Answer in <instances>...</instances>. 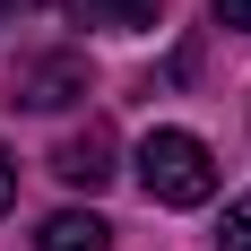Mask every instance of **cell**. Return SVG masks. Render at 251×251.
Returning a JSON list of instances; mask_svg holds the SVG:
<instances>
[{
	"mask_svg": "<svg viewBox=\"0 0 251 251\" xmlns=\"http://www.w3.org/2000/svg\"><path fill=\"white\" fill-rule=\"evenodd\" d=\"M0 9H9V0H0Z\"/></svg>",
	"mask_w": 251,
	"mask_h": 251,
	"instance_id": "9",
	"label": "cell"
},
{
	"mask_svg": "<svg viewBox=\"0 0 251 251\" xmlns=\"http://www.w3.org/2000/svg\"><path fill=\"white\" fill-rule=\"evenodd\" d=\"M87 26H104V35H148L156 18H165V0H70Z\"/></svg>",
	"mask_w": 251,
	"mask_h": 251,
	"instance_id": "5",
	"label": "cell"
},
{
	"mask_svg": "<svg viewBox=\"0 0 251 251\" xmlns=\"http://www.w3.org/2000/svg\"><path fill=\"white\" fill-rule=\"evenodd\" d=\"M78 96H87V61L78 52H26L9 70V104H26V113H61Z\"/></svg>",
	"mask_w": 251,
	"mask_h": 251,
	"instance_id": "2",
	"label": "cell"
},
{
	"mask_svg": "<svg viewBox=\"0 0 251 251\" xmlns=\"http://www.w3.org/2000/svg\"><path fill=\"white\" fill-rule=\"evenodd\" d=\"M139 182H148L156 208H200V200H217V156L191 130H148L139 139Z\"/></svg>",
	"mask_w": 251,
	"mask_h": 251,
	"instance_id": "1",
	"label": "cell"
},
{
	"mask_svg": "<svg viewBox=\"0 0 251 251\" xmlns=\"http://www.w3.org/2000/svg\"><path fill=\"white\" fill-rule=\"evenodd\" d=\"M18 208V165H9V148H0V217Z\"/></svg>",
	"mask_w": 251,
	"mask_h": 251,
	"instance_id": "8",
	"label": "cell"
},
{
	"mask_svg": "<svg viewBox=\"0 0 251 251\" xmlns=\"http://www.w3.org/2000/svg\"><path fill=\"white\" fill-rule=\"evenodd\" d=\"M217 251H251V200H226V226H217Z\"/></svg>",
	"mask_w": 251,
	"mask_h": 251,
	"instance_id": "6",
	"label": "cell"
},
{
	"mask_svg": "<svg viewBox=\"0 0 251 251\" xmlns=\"http://www.w3.org/2000/svg\"><path fill=\"white\" fill-rule=\"evenodd\" d=\"M217 18H226V35H251V0H208Z\"/></svg>",
	"mask_w": 251,
	"mask_h": 251,
	"instance_id": "7",
	"label": "cell"
},
{
	"mask_svg": "<svg viewBox=\"0 0 251 251\" xmlns=\"http://www.w3.org/2000/svg\"><path fill=\"white\" fill-rule=\"evenodd\" d=\"M113 156H122V148H113V130H104V122H87V130H70V139L52 148V174L70 182V191H104V182L122 174Z\"/></svg>",
	"mask_w": 251,
	"mask_h": 251,
	"instance_id": "3",
	"label": "cell"
},
{
	"mask_svg": "<svg viewBox=\"0 0 251 251\" xmlns=\"http://www.w3.org/2000/svg\"><path fill=\"white\" fill-rule=\"evenodd\" d=\"M35 251H113V226H104L96 208H61V217H44Z\"/></svg>",
	"mask_w": 251,
	"mask_h": 251,
	"instance_id": "4",
	"label": "cell"
}]
</instances>
